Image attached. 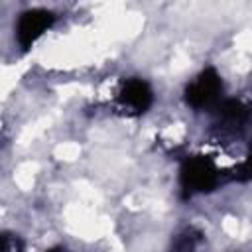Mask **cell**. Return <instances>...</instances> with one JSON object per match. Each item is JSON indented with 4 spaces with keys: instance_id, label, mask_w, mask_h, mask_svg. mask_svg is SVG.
<instances>
[{
    "instance_id": "1",
    "label": "cell",
    "mask_w": 252,
    "mask_h": 252,
    "mask_svg": "<svg viewBox=\"0 0 252 252\" xmlns=\"http://www.w3.org/2000/svg\"><path fill=\"white\" fill-rule=\"evenodd\" d=\"M222 181L220 167L207 156H189L181 161L177 183L183 199H193L215 191Z\"/></svg>"
},
{
    "instance_id": "2",
    "label": "cell",
    "mask_w": 252,
    "mask_h": 252,
    "mask_svg": "<svg viewBox=\"0 0 252 252\" xmlns=\"http://www.w3.org/2000/svg\"><path fill=\"white\" fill-rule=\"evenodd\" d=\"M224 83L215 67L201 69L183 89V100L193 110H215L220 104Z\"/></svg>"
},
{
    "instance_id": "3",
    "label": "cell",
    "mask_w": 252,
    "mask_h": 252,
    "mask_svg": "<svg viewBox=\"0 0 252 252\" xmlns=\"http://www.w3.org/2000/svg\"><path fill=\"white\" fill-rule=\"evenodd\" d=\"M57 16L49 8H28L18 14L14 22V41L22 51L33 47V43L53 28Z\"/></svg>"
},
{
    "instance_id": "4",
    "label": "cell",
    "mask_w": 252,
    "mask_h": 252,
    "mask_svg": "<svg viewBox=\"0 0 252 252\" xmlns=\"http://www.w3.org/2000/svg\"><path fill=\"white\" fill-rule=\"evenodd\" d=\"M154 98L156 96H154L152 85L142 77L124 79L116 93V102L120 104V108L134 116L146 114L152 108Z\"/></svg>"
},
{
    "instance_id": "5",
    "label": "cell",
    "mask_w": 252,
    "mask_h": 252,
    "mask_svg": "<svg viewBox=\"0 0 252 252\" xmlns=\"http://www.w3.org/2000/svg\"><path fill=\"white\" fill-rule=\"evenodd\" d=\"M215 112H217V126L222 130H230V132L244 130L250 116H252L250 106L238 98L220 100V104L215 108Z\"/></svg>"
},
{
    "instance_id": "6",
    "label": "cell",
    "mask_w": 252,
    "mask_h": 252,
    "mask_svg": "<svg viewBox=\"0 0 252 252\" xmlns=\"http://www.w3.org/2000/svg\"><path fill=\"white\" fill-rule=\"evenodd\" d=\"M203 240H205L203 230H199L197 226H185L173 234L167 252H197Z\"/></svg>"
},
{
    "instance_id": "7",
    "label": "cell",
    "mask_w": 252,
    "mask_h": 252,
    "mask_svg": "<svg viewBox=\"0 0 252 252\" xmlns=\"http://www.w3.org/2000/svg\"><path fill=\"white\" fill-rule=\"evenodd\" d=\"M232 179H236V181H250L252 179V146H250L248 156L234 167Z\"/></svg>"
},
{
    "instance_id": "8",
    "label": "cell",
    "mask_w": 252,
    "mask_h": 252,
    "mask_svg": "<svg viewBox=\"0 0 252 252\" xmlns=\"http://www.w3.org/2000/svg\"><path fill=\"white\" fill-rule=\"evenodd\" d=\"M2 252H22V242L18 234H10V232L2 234Z\"/></svg>"
},
{
    "instance_id": "9",
    "label": "cell",
    "mask_w": 252,
    "mask_h": 252,
    "mask_svg": "<svg viewBox=\"0 0 252 252\" xmlns=\"http://www.w3.org/2000/svg\"><path fill=\"white\" fill-rule=\"evenodd\" d=\"M45 252H67V248H65V246H51V248H47Z\"/></svg>"
}]
</instances>
